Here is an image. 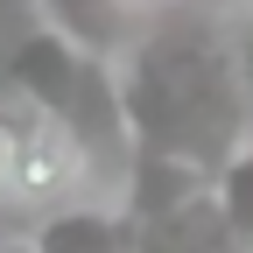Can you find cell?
<instances>
[{"mask_svg": "<svg viewBox=\"0 0 253 253\" xmlns=\"http://www.w3.org/2000/svg\"><path fill=\"white\" fill-rule=\"evenodd\" d=\"M120 99L134 126L126 169H169L183 183L211 190V176L253 141L239 42H225L204 14H155L120 56Z\"/></svg>", "mask_w": 253, "mask_h": 253, "instance_id": "6da1fadb", "label": "cell"}, {"mask_svg": "<svg viewBox=\"0 0 253 253\" xmlns=\"http://www.w3.org/2000/svg\"><path fill=\"white\" fill-rule=\"evenodd\" d=\"M7 99L21 106H36L49 126H63L78 148H84V162L91 176L113 169L126 183V162H134V126H126V99H120V63L99 56V49H84L71 42L63 28L36 21L21 36L14 63H7Z\"/></svg>", "mask_w": 253, "mask_h": 253, "instance_id": "7a4b0ae2", "label": "cell"}, {"mask_svg": "<svg viewBox=\"0 0 253 253\" xmlns=\"http://www.w3.org/2000/svg\"><path fill=\"white\" fill-rule=\"evenodd\" d=\"M91 183V162H84V148L63 134V126H36V141L21 148V169H14V183H7V211H36V218H49V211H63V204H78V190Z\"/></svg>", "mask_w": 253, "mask_h": 253, "instance_id": "3957f363", "label": "cell"}, {"mask_svg": "<svg viewBox=\"0 0 253 253\" xmlns=\"http://www.w3.org/2000/svg\"><path fill=\"white\" fill-rule=\"evenodd\" d=\"M42 253H141V225L126 204H63L36 225Z\"/></svg>", "mask_w": 253, "mask_h": 253, "instance_id": "277c9868", "label": "cell"}, {"mask_svg": "<svg viewBox=\"0 0 253 253\" xmlns=\"http://www.w3.org/2000/svg\"><path fill=\"white\" fill-rule=\"evenodd\" d=\"M36 7H42V21L49 28H63V36H71V42H84V49H99V56H126V42H134V36H126V0H36Z\"/></svg>", "mask_w": 253, "mask_h": 253, "instance_id": "5b68a950", "label": "cell"}, {"mask_svg": "<svg viewBox=\"0 0 253 253\" xmlns=\"http://www.w3.org/2000/svg\"><path fill=\"white\" fill-rule=\"evenodd\" d=\"M211 211H218V225H225L232 253H253V141L211 176Z\"/></svg>", "mask_w": 253, "mask_h": 253, "instance_id": "8992f818", "label": "cell"}, {"mask_svg": "<svg viewBox=\"0 0 253 253\" xmlns=\"http://www.w3.org/2000/svg\"><path fill=\"white\" fill-rule=\"evenodd\" d=\"M36 126H42L36 106H21V99L0 91V197H7V183H14V169H21V148L36 141Z\"/></svg>", "mask_w": 253, "mask_h": 253, "instance_id": "52a82bcc", "label": "cell"}, {"mask_svg": "<svg viewBox=\"0 0 253 253\" xmlns=\"http://www.w3.org/2000/svg\"><path fill=\"white\" fill-rule=\"evenodd\" d=\"M42 21V7L36 0H0V84H7V63H14V49H21V36Z\"/></svg>", "mask_w": 253, "mask_h": 253, "instance_id": "ba28073f", "label": "cell"}, {"mask_svg": "<svg viewBox=\"0 0 253 253\" xmlns=\"http://www.w3.org/2000/svg\"><path fill=\"white\" fill-rule=\"evenodd\" d=\"M0 253H42L36 239H7V246H0Z\"/></svg>", "mask_w": 253, "mask_h": 253, "instance_id": "9c48e42d", "label": "cell"}, {"mask_svg": "<svg viewBox=\"0 0 253 253\" xmlns=\"http://www.w3.org/2000/svg\"><path fill=\"white\" fill-rule=\"evenodd\" d=\"M126 7H155V14H169V7H176V0H126Z\"/></svg>", "mask_w": 253, "mask_h": 253, "instance_id": "30bf717a", "label": "cell"}, {"mask_svg": "<svg viewBox=\"0 0 253 253\" xmlns=\"http://www.w3.org/2000/svg\"><path fill=\"white\" fill-rule=\"evenodd\" d=\"M246 7H253V0H246Z\"/></svg>", "mask_w": 253, "mask_h": 253, "instance_id": "8fae6325", "label": "cell"}]
</instances>
